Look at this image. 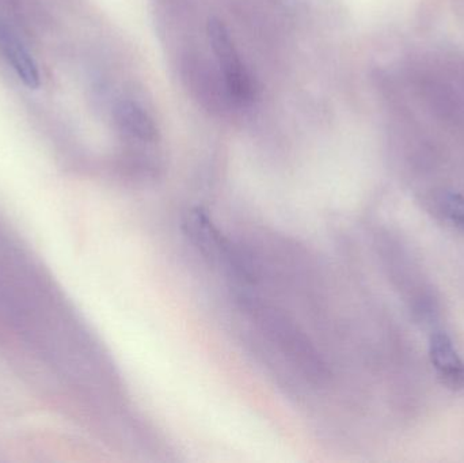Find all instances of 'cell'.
Instances as JSON below:
<instances>
[{
  "instance_id": "1",
  "label": "cell",
  "mask_w": 464,
  "mask_h": 463,
  "mask_svg": "<svg viewBox=\"0 0 464 463\" xmlns=\"http://www.w3.org/2000/svg\"><path fill=\"white\" fill-rule=\"evenodd\" d=\"M243 306L258 323L262 333L296 367L303 377L315 385L327 378L326 363L305 332L278 307L270 306L256 298L245 296Z\"/></svg>"
},
{
  "instance_id": "2",
  "label": "cell",
  "mask_w": 464,
  "mask_h": 463,
  "mask_svg": "<svg viewBox=\"0 0 464 463\" xmlns=\"http://www.w3.org/2000/svg\"><path fill=\"white\" fill-rule=\"evenodd\" d=\"M208 37L212 49L217 54L218 62L225 73L226 83L232 97L240 102L251 98L250 76L245 65L240 62L237 48L232 43L230 33L219 19L211 18L208 22Z\"/></svg>"
},
{
  "instance_id": "3",
  "label": "cell",
  "mask_w": 464,
  "mask_h": 463,
  "mask_svg": "<svg viewBox=\"0 0 464 463\" xmlns=\"http://www.w3.org/2000/svg\"><path fill=\"white\" fill-rule=\"evenodd\" d=\"M430 359L446 385L464 389V362L447 334L438 333L432 337Z\"/></svg>"
},
{
  "instance_id": "4",
  "label": "cell",
  "mask_w": 464,
  "mask_h": 463,
  "mask_svg": "<svg viewBox=\"0 0 464 463\" xmlns=\"http://www.w3.org/2000/svg\"><path fill=\"white\" fill-rule=\"evenodd\" d=\"M0 46L5 52V59L18 73L19 79H22V82L30 89L38 87L40 73H38L34 60L30 56L24 43L5 27H0Z\"/></svg>"
},
{
  "instance_id": "5",
  "label": "cell",
  "mask_w": 464,
  "mask_h": 463,
  "mask_svg": "<svg viewBox=\"0 0 464 463\" xmlns=\"http://www.w3.org/2000/svg\"><path fill=\"white\" fill-rule=\"evenodd\" d=\"M120 121L133 135L143 140L155 138V127L141 109L132 103H122L119 109Z\"/></svg>"
},
{
  "instance_id": "6",
  "label": "cell",
  "mask_w": 464,
  "mask_h": 463,
  "mask_svg": "<svg viewBox=\"0 0 464 463\" xmlns=\"http://www.w3.org/2000/svg\"><path fill=\"white\" fill-rule=\"evenodd\" d=\"M438 212L451 223L458 230L464 233V198L458 193L446 192L436 200Z\"/></svg>"
}]
</instances>
